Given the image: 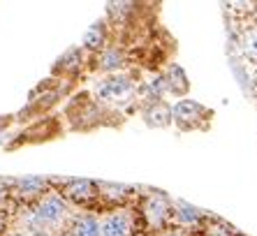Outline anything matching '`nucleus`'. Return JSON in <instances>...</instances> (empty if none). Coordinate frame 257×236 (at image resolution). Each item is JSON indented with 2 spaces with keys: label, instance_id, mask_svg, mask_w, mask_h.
I'll return each mask as SVG.
<instances>
[{
  "label": "nucleus",
  "instance_id": "nucleus-1",
  "mask_svg": "<svg viewBox=\"0 0 257 236\" xmlns=\"http://www.w3.org/2000/svg\"><path fill=\"white\" fill-rule=\"evenodd\" d=\"M67 213H70V206H67V201L60 195H54V192H51V195H44L42 199L35 204V208L30 211L28 220H26L28 231H33V229L51 231L54 227L65 222Z\"/></svg>",
  "mask_w": 257,
  "mask_h": 236
},
{
  "label": "nucleus",
  "instance_id": "nucleus-2",
  "mask_svg": "<svg viewBox=\"0 0 257 236\" xmlns=\"http://www.w3.org/2000/svg\"><path fill=\"white\" fill-rule=\"evenodd\" d=\"M135 90H137L135 79L116 72V74H109V77H104L102 81H97L95 97L100 102H123V100H127Z\"/></svg>",
  "mask_w": 257,
  "mask_h": 236
},
{
  "label": "nucleus",
  "instance_id": "nucleus-3",
  "mask_svg": "<svg viewBox=\"0 0 257 236\" xmlns=\"http://www.w3.org/2000/svg\"><path fill=\"white\" fill-rule=\"evenodd\" d=\"M202 116H211V111H206V109L195 100H179L172 106V121H176L183 130L195 128V123L202 121Z\"/></svg>",
  "mask_w": 257,
  "mask_h": 236
},
{
  "label": "nucleus",
  "instance_id": "nucleus-4",
  "mask_svg": "<svg viewBox=\"0 0 257 236\" xmlns=\"http://www.w3.org/2000/svg\"><path fill=\"white\" fill-rule=\"evenodd\" d=\"M95 197H100V188H97V183L86 181V178L70 181L63 190V199H70L74 204H86V201H93Z\"/></svg>",
  "mask_w": 257,
  "mask_h": 236
},
{
  "label": "nucleus",
  "instance_id": "nucleus-5",
  "mask_svg": "<svg viewBox=\"0 0 257 236\" xmlns=\"http://www.w3.org/2000/svg\"><path fill=\"white\" fill-rule=\"evenodd\" d=\"M102 236H130L132 234V218L123 211H116L100 222Z\"/></svg>",
  "mask_w": 257,
  "mask_h": 236
},
{
  "label": "nucleus",
  "instance_id": "nucleus-6",
  "mask_svg": "<svg viewBox=\"0 0 257 236\" xmlns=\"http://www.w3.org/2000/svg\"><path fill=\"white\" fill-rule=\"evenodd\" d=\"M142 116L149 128H167L172 125V106L167 102H151L146 104Z\"/></svg>",
  "mask_w": 257,
  "mask_h": 236
},
{
  "label": "nucleus",
  "instance_id": "nucleus-7",
  "mask_svg": "<svg viewBox=\"0 0 257 236\" xmlns=\"http://www.w3.org/2000/svg\"><path fill=\"white\" fill-rule=\"evenodd\" d=\"M81 67H84V49L72 47V49H67L58 60H56L54 72L56 74H77Z\"/></svg>",
  "mask_w": 257,
  "mask_h": 236
},
{
  "label": "nucleus",
  "instance_id": "nucleus-8",
  "mask_svg": "<svg viewBox=\"0 0 257 236\" xmlns=\"http://www.w3.org/2000/svg\"><path fill=\"white\" fill-rule=\"evenodd\" d=\"M144 213H146V218H149L151 224H156V227H160L165 220L169 218V199L162 195H153L149 197V201H146V208H144Z\"/></svg>",
  "mask_w": 257,
  "mask_h": 236
},
{
  "label": "nucleus",
  "instance_id": "nucleus-9",
  "mask_svg": "<svg viewBox=\"0 0 257 236\" xmlns=\"http://www.w3.org/2000/svg\"><path fill=\"white\" fill-rule=\"evenodd\" d=\"M123 65H125V51L120 47H104L97 56V67L102 72L116 74V70H120Z\"/></svg>",
  "mask_w": 257,
  "mask_h": 236
},
{
  "label": "nucleus",
  "instance_id": "nucleus-10",
  "mask_svg": "<svg viewBox=\"0 0 257 236\" xmlns=\"http://www.w3.org/2000/svg\"><path fill=\"white\" fill-rule=\"evenodd\" d=\"M104 47H107V24H104V21H97V24H93L88 30H86L81 49H84V51L100 53Z\"/></svg>",
  "mask_w": 257,
  "mask_h": 236
},
{
  "label": "nucleus",
  "instance_id": "nucleus-11",
  "mask_svg": "<svg viewBox=\"0 0 257 236\" xmlns=\"http://www.w3.org/2000/svg\"><path fill=\"white\" fill-rule=\"evenodd\" d=\"M72 236H102L100 220L95 215H88V213L79 215L74 220V224H72Z\"/></svg>",
  "mask_w": 257,
  "mask_h": 236
},
{
  "label": "nucleus",
  "instance_id": "nucleus-12",
  "mask_svg": "<svg viewBox=\"0 0 257 236\" xmlns=\"http://www.w3.org/2000/svg\"><path fill=\"white\" fill-rule=\"evenodd\" d=\"M47 185H49V181L40 176H28V178L17 181V190L21 197H40L47 190Z\"/></svg>",
  "mask_w": 257,
  "mask_h": 236
},
{
  "label": "nucleus",
  "instance_id": "nucleus-13",
  "mask_svg": "<svg viewBox=\"0 0 257 236\" xmlns=\"http://www.w3.org/2000/svg\"><path fill=\"white\" fill-rule=\"evenodd\" d=\"M165 81H167V93H174V95H183L188 90V86H190L186 72L181 70L179 65H172V70L167 72Z\"/></svg>",
  "mask_w": 257,
  "mask_h": 236
},
{
  "label": "nucleus",
  "instance_id": "nucleus-14",
  "mask_svg": "<svg viewBox=\"0 0 257 236\" xmlns=\"http://www.w3.org/2000/svg\"><path fill=\"white\" fill-rule=\"evenodd\" d=\"M144 93L149 95V104L151 102H162L165 93H167V81H165V77H158V79H153L151 83H146Z\"/></svg>",
  "mask_w": 257,
  "mask_h": 236
},
{
  "label": "nucleus",
  "instance_id": "nucleus-15",
  "mask_svg": "<svg viewBox=\"0 0 257 236\" xmlns=\"http://www.w3.org/2000/svg\"><path fill=\"white\" fill-rule=\"evenodd\" d=\"M179 218L186 224H195L202 215H199V211L195 206H190V204H186V201H179Z\"/></svg>",
  "mask_w": 257,
  "mask_h": 236
},
{
  "label": "nucleus",
  "instance_id": "nucleus-16",
  "mask_svg": "<svg viewBox=\"0 0 257 236\" xmlns=\"http://www.w3.org/2000/svg\"><path fill=\"white\" fill-rule=\"evenodd\" d=\"M243 51L250 56V58H257V28L248 30L243 35Z\"/></svg>",
  "mask_w": 257,
  "mask_h": 236
},
{
  "label": "nucleus",
  "instance_id": "nucleus-17",
  "mask_svg": "<svg viewBox=\"0 0 257 236\" xmlns=\"http://www.w3.org/2000/svg\"><path fill=\"white\" fill-rule=\"evenodd\" d=\"M26 236H54V234L47 229H33V231H26Z\"/></svg>",
  "mask_w": 257,
  "mask_h": 236
},
{
  "label": "nucleus",
  "instance_id": "nucleus-18",
  "mask_svg": "<svg viewBox=\"0 0 257 236\" xmlns=\"http://www.w3.org/2000/svg\"><path fill=\"white\" fill-rule=\"evenodd\" d=\"M3 227H5V218H3V213H0V231H3Z\"/></svg>",
  "mask_w": 257,
  "mask_h": 236
},
{
  "label": "nucleus",
  "instance_id": "nucleus-19",
  "mask_svg": "<svg viewBox=\"0 0 257 236\" xmlns=\"http://www.w3.org/2000/svg\"><path fill=\"white\" fill-rule=\"evenodd\" d=\"M167 236H181V234H167Z\"/></svg>",
  "mask_w": 257,
  "mask_h": 236
}]
</instances>
